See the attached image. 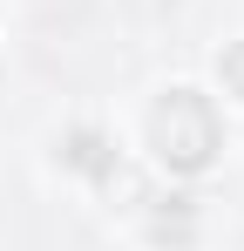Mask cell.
<instances>
[{
	"mask_svg": "<svg viewBox=\"0 0 244 251\" xmlns=\"http://www.w3.org/2000/svg\"><path fill=\"white\" fill-rule=\"evenodd\" d=\"M149 150L170 176H203L224 150V123L217 102L203 88H163V102L149 109Z\"/></svg>",
	"mask_w": 244,
	"mask_h": 251,
	"instance_id": "1",
	"label": "cell"
},
{
	"mask_svg": "<svg viewBox=\"0 0 244 251\" xmlns=\"http://www.w3.org/2000/svg\"><path fill=\"white\" fill-rule=\"evenodd\" d=\"M217 82H224L231 102H244V41H224V48H217Z\"/></svg>",
	"mask_w": 244,
	"mask_h": 251,
	"instance_id": "2",
	"label": "cell"
}]
</instances>
